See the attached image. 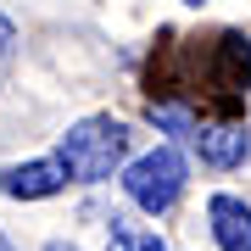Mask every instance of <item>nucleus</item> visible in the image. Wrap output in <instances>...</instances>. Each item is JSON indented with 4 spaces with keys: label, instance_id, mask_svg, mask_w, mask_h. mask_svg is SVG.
<instances>
[{
    "label": "nucleus",
    "instance_id": "nucleus-1",
    "mask_svg": "<svg viewBox=\"0 0 251 251\" xmlns=\"http://www.w3.org/2000/svg\"><path fill=\"white\" fill-rule=\"evenodd\" d=\"M128 156V123L123 117H78L56 145V162L67 168L73 184H100L123 168Z\"/></svg>",
    "mask_w": 251,
    "mask_h": 251
},
{
    "label": "nucleus",
    "instance_id": "nucleus-2",
    "mask_svg": "<svg viewBox=\"0 0 251 251\" xmlns=\"http://www.w3.org/2000/svg\"><path fill=\"white\" fill-rule=\"evenodd\" d=\"M123 196L140 206V212H168L173 201L184 196V156L173 151V145H156V151L134 156L123 168Z\"/></svg>",
    "mask_w": 251,
    "mask_h": 251
},
{
    "label": "nucleus",
    "instance_id": "nucleus-3",
    "mask_svg": "<svg viewBox=\"0 0 251 251\" xmlns=\"http://www.w3.org/2000/svg\"><path fill=\"white\" fill-rule=\"evenodd\" d=\"M73 179H67V168L56 156H39V162H17V168H6L0 173V190H6L11 201H45V196H62Z\"/></svg>",
    "mask_w": 251,
    "mask_h": 251
},
{
    "label": "nucleus",
    "instance_id": "nucleus-4",
    "mask_svg": "<svg viewBox=\"0 0 251 251\" xmlns=\"http://www.w3.org/2000/svg\"><path fill=\"white\" fill-rule=\"evenodd\" d=\"M206 224H212L218 251H251V206L240 196H212L206 201Z\"/></svg>",
    "mask_w": 251,
    "mask_h": 251
},
{
    "label": "nucleus",
    "instance_id": "nucleus-5",
    "mask_svg": "<svg viewBox=\"0 0 251 251\" xmlns=\"http://www.w3.org/2000/svg\"><path fill=\"white\" fill-rule=\"evenodd\" d=\"M196 151L206 168H240L251 151V128L246 123H218V128H196Z\"/></svg>",
    "mask_w": 251,
    "mask_h": 251
},
{
    "label": "nucleus",
    "instance_id": "nucleus-6",
    "mask_svg": "<svg viewBox=\"0 0 251 251\" xmlns=\"http://www.w3.org/2000/svg\"><path fill=\"white\" fill-rule=\"evenodd\" d=\"M106 251H173L168 240H156V229H128V224H117L112 218V240Z\"/></svg>",
    "mask_w": 251,
    "mask_h": 251
},
{
    "label": "nucleus",
    "instance_id": "nucleus-7",
    "mask_svg": "<svg viewBox=\"0 0 251 251\" xmlns=\"http://www.w3.org/2000/svg\"><path fill=\"white\" fill-rule=\"evenodd\" d=\"M151 123L168 128V134H184V140H196V128H201L190 106H151Z\"/></svg>",
    "mask_w": 251,
    "mask_h": 251
},
{
    "label": "nucleus",
    "instance_id": "nucleus-8",
    "mask_svg": "<svg viewBox=\"0 0 251 251\" xmlns=\"http://www.w3.org/2000/svg\"><path fill=\"white\" fill-rule=\"evenodd\" d=\"M17 62V23L0 11V78H6V67Z\"/></svg>",
    "mask_w": 251,
    "mask_h": 251
},
{
    "label": "nucleus",
    "instance_id": "nucleus-9",
    "mask_svg": "<svg viewBox=\"0 0 251 251\" xmlns=\"http://www.w3.org/2000/svg\"><path fill=\"white\" fill-rule=\"evenodd\" d=\"M45 251H78V246H67V240H50V246H45Z\"/></svg>",
    "mask_w": 251,
    "mask_h": 251
},
{
    "label": "nucleus",
    "instance_id": "nucleus-10",
    "mask_svg": "<svg viewBox=\"0 0 251 251\" xmlns=\"http://www.w3.org/2000/svg\"><path fill=\"white\" fill-rule=\"evenodd\" d=\"M0 251H17V246H11V240H6V234H0Z\"/></svg>",
    "mask_w": 251,
    "mask_h": 251
},
{
    "label": "nucleus",
    "instance_id": "nucleus-11",
    "mask_svg": "<svg viewBox=\"0 0 251 251\" xmlns=\"http://www.w3.org/2000/svg\"><path fill=\"white\" fill-rule=\"evenodd\" d=\"M190 6H206V0H190Z\"/></svg>",
    "mask_w": 251,
    "mask_h": 251
}]
</instances>
